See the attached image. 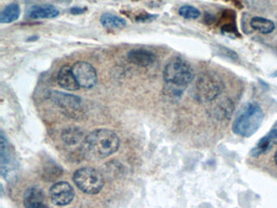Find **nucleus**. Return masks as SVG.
I'll list each match as a JSON object with an SVG mask.
<instances>
[{
	"label": "nucleus",
	"mask_w": 277,
	"mask_h": 208,
	"mask_svg": "<svg viewBox=\"0 0 277 208\" xmlns=\"http://www.w3.org/2000/svg\"><path fill=\"white\" fill-rule=\"evenodd\" d=\"M223 89V83L219 76L212 73H205L197 80L194 95L198 102L206 103L216 100Z\"/></svg>",
	"instance_id": "obj_4"
},
{
	"label": "nucleus",
	"mask_w": 277,
	"mask_h": 208,
	"mask_svg": "<svg viewBox=\"0 0 277 208\" xmlns=\"http://www.w3.org/2000/svg\"><path fill=\"white\" fill-rule=\"evenodd\" d=\"M234 112V103L230 98H223L219 101L212 111V115L219 120L229 119Z\"/></svg>",
	"instance_id": "obj_15"
},
{
	"label": "nucleus",
	"mask_w": 277,
	"mask_h": 208,
	"mask_svg": "<svg viewBox=\"0 0 277 208\" xmlns=\"http://www.w3.org/2000/svg\"><path fill=\"white\" fill-rule=\"evenodd\" d=\"M157 18H158V15H153V14L144 12V13H140L138 15H137L135 20H136V22L146 23V22H153Z\"/></svg>",
	"instance_id": "obj_23"
},
{
	"label": "nucleus",
	"mask_w": 277,
	"mask_h": 208,
	"mask_svg": "<svg viewBox=\"0 0 277 208\" xmlns=\"http://www.w3.org/2000/svg\"><path fill=\"white\" fill-rule=\"evenodd\" d=\"M60 15L56 7L44 4V5H33L28 9V18L33 20L53 19Z\"/></svg>",
	"instance_id": "obj_12"
},
{
	"label": "nucleus",
	"mask_w": 277,
	"mask_h": 208,
	"mask_svg": "<svg viewBox=\"0 0 277 208\" xmlns=\"http://www.w3.org/2000/svg\"><path fill=\"white\" fill-rule=\"evenodd\" d=\"M236 19H237V15L234 11L233 10L223 11L220 18V23H221L220 30L223 34L229 38H233V39L241 37L237 29Z\"/></svg>",
	"instance_id": "obj_9"
},
{
	"label": "nucleus",
	"mask_w": 277,
	"mask_h": 208,
	"mask_svg": "<svg viewBox=\"0 0 277 208\" xmlns=\"http://www.w3.org/2000/svg\"><path fill=\"white\" fill-rule=\"evenodd\" d=\"M100 22L104 28L108 29H122L127 25V22L124 18L113 13L102 14Z\"/></svg>",
	"instance_id": "obj_16"
},
{
	"label": "nucleus",
	"mask_w": 277,
	"mask_h": 208,
	"mask_svg": "<svg viewBox=\"0 0 277 208\" xmlns=\"http://www.w3.org/2000/svg\"><path fill=\"white\" fill-rule=\"evenodd\" d=\"M119 147V137L109 129H96L83 142V150L92 158H106L116 153Z\"/></svg>",
	"instance_id": "obj_1"
},
{
	"label": "nucleus",
	"mask_w": 277,
	"mask_h": 208,
	"mask_svg": "<svg viewBox=\"0 0 277 208\" xmlns=\"http://www.w3.org/2000/svg\"><path fill=\"white\" fill-rule=\"evenodd\" d=\"M51 101L66 111L77 110L81 106V98L76 95L59 91H51L49 95Z\"/></svg>",
	"instance_id": "obj_8"
},
{
	"label": "nucleus",
	"mask_w": 277,
	"mask_h": 208,
	"mask_svg": "<svg viewBox=\"0 0 277 208\" xmlns=\"http://www.w3.org/2000/svg\"><path fill=\"white\" fill-rule=\"evenodd\" d=\"M274 160H275V164H276L277 166V150L276 152H275V156H274Z\"/></svg>",
	"instance_id": "obj_28"
},
{
	"label": "nucleus",
	"mask_w": 277,
	"mask_h": 208,
	"mask_svg": "<svg viewBox=\"0 0 277 208\" xmlns=\"http://www.w3.org/2000/svg\"><path fill=\"white\" fill-rule=\"evenodd\" d=\"M250 26L254 30L264 34H268L275 30V25L272 21L261 16H255L250 21Z\"/></svg>",
	"instance_id": "obj_17"
},
{
	"label": "nucleus",
	"mask_w": 277,
	"mask_h": 208,
	"mask_svg": "<svg viewBox=\"0 0 277 208\" xmlns=\"http://www.w3.org/2000/svg\"><path fill=\"white\" fill-rule=\"evenodd\" d=\"M82 132L77 128L71 127L65 129L62 134V138L66 144L75 145L82 138Z\"/></svg>",
	"instance_id": "obj_20"
},
{
	"label": "nucleus",
	"mask_w": 277,
	"mask_h": 208,
	"mask_svg": "<svg viewBox=\"0 0 277 208\" xmlns=\"http://www.w3.org/2000/svg\"><path fill=\"white\" fill-rule=\"evenodd\" d=\"M127 58L130 63L139 67H149L152 65L156 60L155 55L146 49H133L129 50Z\"/></svg>",
	"instance_id": "obj_10"
},
{
	"label": "nucleus",
	"mask_w": 277,
	"mask_h": 208,
	"mask_svg": "<svg viewBox=\"0 0 277 208\" xmlns=\"http://www.w3.org/2000/svg\"><path fill=\"white\" fill-rule=\"evenodd\" d=\"M24 203L25 208H48L44 193L38 187H32L25 191Z\"/></svg>",
	"instance_id": "obj_11"
},
{
	"label": "nucleus",
	"mask_w": 277,
	"mask_h": 208,
	"mask_svg": "<svg viewBox=\"0 0 277 208\" xmlns=\"http://www.w3.org/2000/svg\"><path fill=\"white\" fill-rule=\"evenodd\" d=\"M39 39V36H37V35H34V36H32V37L29 38V39H27L28 42H33V41H36Z\"/></svg>",
	"instance_id": "obj_27"
},
{
	"label": "nucleus",
	"mask_w": 277,
	"mask_h": 208,
	"mask_svg": "<svg viewBox=\"0 0 277 208\" xmlns=\"http://www.w3.org/2000/svg\"><path fill=\"white\" fill-rule=\"evenodd\" d=\"M275 144H277V129H272L268 134L260 139L250 154L254 157H258L269 151Z\"/></svg>",
	"instance_id": "obj_14"
},
{
	"label": "nucleus",
	"mask_w": 277,
	"mask_h": 208,
	"mask_svg": "<svg viewBox=\"0 0 277 208\" xmlns=\"http://www.w3.org/2000/svg\"><path fill=\"white\" fill-rule=\"evenodd\" d=\"M12 154L10 151L9 147H8V143L4 138V135H1V171L2 174H4V171L8 174L9 171L8 167L11 165V160H12Z\"/></svg>",
	"instance_id": "obj_19"
},
{
	"label": "nucleus",
	"mask_w": 277,
	"mask_h": 208,
	"mask_svg": "<svg viewBox=\"0 0 277 208\" xmlns=\"http://www.w3.org/2000/svg\"><path fill=\"white\" fill-rule=\"evenodd\" d=\"M216 22V18L215 15H212V14L211 13H208V12H206V13L205 14L204 23L206 24V25H213Z\"/></svg>",
	"instance_id": "obj_25"
},
{
	"label": "nucleus",
	"mask_w": 277,
	"mask_h": 208,
	"mask_svg": "<svg viewBox=\"0 0 277 208\" xmlns=\"http://www.w3.org/2000/svg\"><path fill=\"white\" fill-rule=\"evenodd\" d=\"M264 118L262 108L256 102H249L235 119L233 126V132L240 137H251L258 131Z\"/></svg>",
	"instance_id": "obj_3"
},
{
	"label": "nucleus",
	"mask_w": 277,
	"mask_h": 208,
	"mask_svg": "<svg viewBox=\"0 0 277 208\" xmlns=\"http://www.w3.org/2000/svg\"><path fill=\"white\" fill-rule=\"evenodd\" d=\"M133 1H139V0H133Z\"/></svg>",
	"instance_id": "obj_30"
},
{
	"label": "nucleus",
	"mask_w": 277,
	"mask_h": 208,
	"mask_svg": "<svg viewBox=\"0 0 277 208\" xmlns=\"http://www.w3.org/2000/svg\"><path fill=\"white\" fill-rule=\"evenodd\" d=\"M73 181L78 189L89 195L99 193L104 185L102 174L92 168L77 170L73 175Z\"/></svg>",
	"instance_id": "obj_5"
},
{
	"label": "nucleus",
	"mask_w": 277,
	"mask_h": 208,
	"mask_svg": "<svg viewBox=\"0 0 277 208\" xmlns=\"http://www.w3.org/2000/svg\"><path fill=\"white\" fill-rule=\"evenodd\" d=\"M179 15L187 20L198 19L201 15V12L198 8L191 5H185L179 8Z\"/></svg>",
	"instance_id": "obj_21"
},
{
	"label": "nucleus",
	"mask_w": 277,
	"mask_h": 208,
	"mask_svg": "<svg viewBox=\"0 0 277 208\" xmlns=\"http://www.w3.org/2000/svg\"><path fill=\"white\" fill-rule=\"evenodd\" d=\"M244 1L250 8L254 9H260L265 6V0H244Z\"/></svg>",
	"instance_id": "obj_24"
},
{
	"label": "nucleus",
	"mask_w": 277,
	"mask_h": 208,
	"mask_svg": "<svg viewBox=\"0 0 277 208\" xmlns=\"http://www.w3.org/2000/svg\"><path fill=\"white\" fill-rule=\"evenodd\" d=\"M75 196V192L70 184L60 181L50 189V200L56 206H64L70 204Z\"/></svg>",
	"instance_id": "obj_7"
},
{
	"label": "nucleus",
	"mask_w": 277,
	"mask_h": 208,
	"mask_svg": "<svg viewBox=\"0 0 277 208\" xmlns=\"http://www.w3.org/2000/svg\"><path fill=\"white\" fill-rule=\"evenodd\" d=\"M57 80L60 86L66 91H74L80 89L79 84L70 66L64 65L60 68Z\"/></svg>",
	"instance_id": "obj_13"
},
{
	"label": "nucleus",
	"mask_w": 277,
	"mask_h": 208,
	"mask_svg": "<svg viewBox=\"0 0 277 208\" xmlns=\"http://www.w3.org/2000/svg\"><path fill=\"white\" fill-rule=\"evenodd\" d=\"M217 49L218 54L219 56H223L224 58H229V60H237V58H238V56L235 53V51L227 48V47L218 46Z\"/></svg>",
	"instance_id": "obj_22"
},
{
	"label": "nucleus",
	"mask_w": 277,
	"mask_h": 208,
	"mask_svg": "<svg viewBox=\"0 0 277 208\" xmlns=\"http://www.w3.org/2000/svg\"><path fill=\"white\" fill-rule=\"evenodd\" d=\"M21 15V8L18 4H8L2 10L0 14V22L2 24H11L18 21Z\"/></svg>",
	"instance_id": "obj_18"
},
{
	"label": "nucleus",
	"mask_w": 277,
	"mask_h": 208,
	"mask_svg": "<svg viewBox=\"0 0 277 208\" xmlns=\"http://www.w3.org/2000/svg\"><path fill=\"white\" fill-rule=\"evenodd\" d=\"M271 77H277V70L276 71L274 72L273 74H271Z\"/></svg>",
	"instance_id": "obj_29"
},
{
	"label": "nucleus",
	"mask_w": 277,
	"mask_h": 208,
	"mask_svg": "<svg viewBox=\"0 0 277 208\" xmlns=\"http://www.w3.org/2000/svg\"><path fill=\"white\" fill-rule=\"evenodd\" d=\"M73 74L75 76L80 87L91 89L98 82V74L96 70L88 62H76L72 66Z\"/></svg>",
	"instance_id": "obj_6"
},
{
	"label": "nucleus",
	"mask_w": 277,
	"mask_h": 208,
	"mask_svg": "<svg viewBox=\"0 0 277 208\" xmlns=\"http://www.w3.org/2000/svg\"><path fill=\"white\" fill-rule=\"evenodd\" d=\"M195 73L188 62L180 57H174L167 63L164 70V79L180 95L192 82Z\"/></svg>",
	"instance_id": "obj_2"
},
{
	"label": "nucleus",
	"mask_w": 277,
	"mask_h": 208,
	"mask_svg": "<svg viewBox=\"0 0 277 208\" xmlns=\"http://www.w3.org/2000/svg\"><path fill=\"white\" fill-rule=\"evenodd\" d=\"M86 12V8H81V7H73L70 9V12L73 15H81Z\"/></svg>",
	"instance_id": "obj_26"
}]
</instances>
